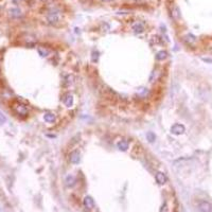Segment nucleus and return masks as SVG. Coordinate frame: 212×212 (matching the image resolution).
I'll return each mask as SVG.
<instances>
[{
	"label": "nucleus",
	"instance_id": "2eb2a0df",
	"mask_svg": "<svg viewBox=\"0 0 212 212\" xmlns=\"http://www.w3.org/2000/svg\"><path fill=\"white\" fill-rule=\"evenodd\" d=\"M146 139L149 140V142H154L155 139H156V136H155L154 133L149 132L148 134H146Z\"/></svg>",
	"mask_w": 212,
	"mask_h": 212
},
{
	"label": "nucleus",
	"instance_id": "4468645a",
	"mask_svg": "<svg viewBox=\"0 0 212 212\" xmlns=\"http://www.w3.org/2000/svg\"><path fill=\"white\" fill-rule=\"evenodd\" d=\"M167 58H168L167 51L161 50V51H159V52L156 54V59H157V61H164V59H165Z\"/></svg>",
	"mask_w": 212,
	"mask_h": 212
},
{
	"label": "nucleus",
	"instance_id": "f8f14e48",
	"mask_svg": "<svg viewBox=\"0 0 212 212\" xmlns=\"http://www.w3.org/2000/svg\"><path fill=\"white\" fill-rule=\"evenodd\" d=\"M43 120H45L47 123H53L55 121V115L52 113H46L43 115Z\"/></svg>",
	"mask_w": 212,
	"mask_h": 212
},
{
	"label": "nucleus",
	"instance_id": "9d476101",
	"mask_svg": "<svg viewBox=\"0 0 212 212\" xmlns=\"http://www.w3.org/2000/svg\"><path fill=\"white\" fill-rule=\"evenodd\" d=\"M129 141L125 140V139H122V140L119 141L118 143H117V148H118V149H120V151H122V152H125V151H127V149H129Z\"/></svg>",
	"mask_w": 212,
	"mask_h": 212
},
{
	"label": "nucleus",
	"instance_id": "7ed1b4c3",
	"mask_svg": "<svg viewBox=\"0 0 212 212\" xmlns=\"http://www.w3.org/2000/svg\"><path fill=\"white\" fill-rule=\"evenodd\" d=\"M170 130H171V134L179 136V135H183L184 133L186 132V127H184L183 124L176 123V124H174V125L171 126Z\"/></svg>",
	"mask_w": 212,
	"mask_h": 212
},
{
	"label": "nucleus",
	"instance_id": "423d86ee",
	"mask_svg": "<svg viewBox=\"0 0 212 212\" xmlns=\"http://www.w3.org/2000/svg\"><path fill=\"white\" fill-rule=\"evenodd\" d=\"M198 210H199V212H211L212 206L210 203L203 200V202H200L199 205H198Z\"/></svg>",
	"mask_w": 212,
	"mask_h": 212
},
{
	"label": "nucleus",
	"instance_id": "0eeeda50",
	"mask_svg": "<svg viewBox=\"0 0 212 212\" xmlns=\"http://www.w3.org/2000/svg\"><path fill=\"white\" fill-rule=\"evenodd\" d=\"M155 179H156V181L159 184H167V181H168L167 175H165L164 172H157L156 175H155Z\"/></svg>",
	"mask_w": 212,
	"mask_h": 212
},
{
	"label": "nucleus",
	"instance_id": "1a4fd4ad",
	"mask_svg": "<svg viewBox=\"0 0 212 212\" xmlns=\"http://www.w3.org/2000/svg\"><path fill=\"white\" fill-rule=\"evenodd\" d=\"M132 29H133V31H134L135 33H142V32L144 31V24H143L142 23L137 21V23H133Z\"/></svg>",
	"mask_w": 212,
	"mask_h": 212
},
{
	"label": "nucleus",
	"instance_id": "20e7f679",
	"mask_svg": "<svg viewBox=\"0 0 212 212\" xmlns=\"http://www.w3.org/2000/svg\"><path fill=\"white\" fill-rule=\"evenodd\" d=\"M69 160L73 164H78L81 161V154L78 151H72L69 155Z\"/></svg>",
	"mask_w": 212,
	"mask_h": 212
},
{
	"label": "nucleus",
	"instance_id": "f257e3e1",
	"mask_svg": "<svg viewBox=\"0 0 212 212\" xmlns=\"http://www.w3.org/2000/svg\"><path fill=\"white\" fill-rule=\"evenodd\" d=\"M12 109L16 114V115H18L20 117H27V116H28V114H29L28 107H27V106L24 105L23 103L18 102V101H16V102H14L12 104Z\"/></svg>",
	"mask_w": 212,
	"mask_h": 212
},
{
	"label": "nucleus",
	"instance_id": "6e6552de",
	"mask_svg": "<svg viewBox=\"0 0 212 212\" xmlns=\"http://www.w3.org/2000/svg\"><path fill=\"white\" fill-rule=\"evenodd\" d=\"M63 103L67 106V107H71L73 105V103H74V99H73L72 94H70V93L65 94L63 98Z\"/></svg>",
	"mask_w": 212,
	"mask_h": 212
},
{
	"label": "nucleus",
	"instance_id": "a211bd4d",
	"mask_svg": "<svg viewBox=\"0 0 212 212\" xmlns=\"http://www.w3.org/2000/svg\"><path fill=\"white\" fill-rule=\"evenodd\" d=\"M104 1H110V0H104Z\"/></svg>",
	"mask_w": 212,
	"mask_h": 212
},
{
	"label": "nucleus",
	"instance_id": "ddd939ff",
	"mask_svg": "<svg viewBox=\"0 0 212 212\" xmlns=\"http://www.w3.org/2000/svg\"><path fill=\"white\" fill-rule=\"evenodd\" d=\"M65 183H66V184L68 187H72V186H74L75 183H77V179H75V177L73 175H68L66 177Z\"/></svg>",
	"mask_w": 212,
	"mask_h": 212
},
{
	"label": "nucleus",
	"instance_id": "9b49d317",
	"mask_svg": "<svg viewBox=\"0 0 212 212\" xmlns=\"http://www.w3.org/2000/svg\"><path fill=\"white\" fill-rule=\"evenodd\" d=\"M184 40L187 43H188V45L192 46V45H194V43H196V37H195L194 35H192V34H187L186 36L184 37Z\"/></svg>",
	"mask_w": 212,
	"mask_h": 212
},
{
	"label": "nucleus",
	"instance_id": "f3484780",
	"mask_svg": "<svg viewBox=\"0 0 212 212\" xmlns=\"http://www.w3.org/2000/svg\"><path fill=\"white\" fill-rule=\"evenodd\" d=\"M5 121H7V118H5V116L1 113V111H0V125L5 123Z\"/></svg>",
	"mask_w": 212,
	"mask_h": 212
},
{
	"label": "nucleus",
	"instance_id": "39448f33",
	"mask_svg": "<svg viewBox=\"0 0 212 212\" xmlns=\"http://www.w3.org/2000/svg\"><path fill=\"white\" fill-rule=\"evenodd\" d=\"M83 205L87 210H92L94 208V200L91 196H86L83 199Z\"/></svg>",
	"mask_w": 212,
	"mask_h": 212
},
{
	"label": "nucleus",
	"instance_id": "f03ea898",
	"mask_svg": "<svg viewBox=\"0 0 212 212\" xmlns=\"http://www.w3.org/2000/svg\"><path fill=\"white\" fill-rule=\"evenodd\" d=\"M47 19L51 24H56L61 20V13L58 10H51L47 15Z\"/></svg>",
	"mask_w": 212,
	"mask_h": 212
},
{
	"label": "nucleus",
	"instance_id": "dca6fc26",
	"mask_svg": "<svg viewBox=\"0 0 212 212\" xmlns=\"http://www.w3.org/2000/svg\"><path fill=\"white\" fill-rule=\"evenodd\" d=\"M148 92H149L148 88H144V87H142V88L138 89V94H139V96H141V97H145Z\"/></svg>",
	"mask_w": 212,
	"mask_h": 212
}]
</instances>
